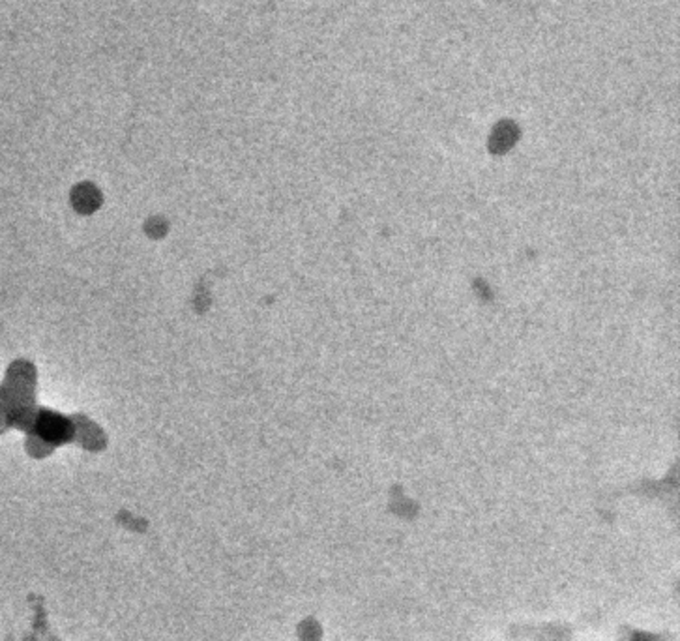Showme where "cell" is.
<instances>
[]
</instances>
